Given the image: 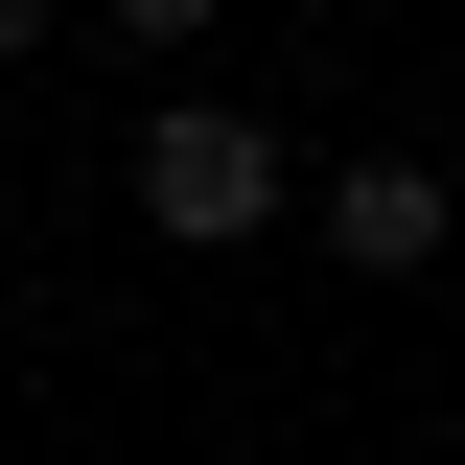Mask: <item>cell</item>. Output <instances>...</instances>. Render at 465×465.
Wrapping results in <instances>:
<instances>
[{
	"mask_svg": "<svg viewBox=\"0 0 465 465\" xmlns=\"http://www.w3.org/2000/svg\"><path fill=\"white\" fill-rule=\"evenodd\" d=\"M24 47H47V0H0V70H24Z\"/></svg>",
	"mask_w": 465,
	"mask_h": 465,
	"instance_id": "3957f363",
	"label": "cell"
},
{
	"mask_svg": "<svg viewBox=\"0 0 465 465\" xmlns=\"http://www.w3.org/2000/svg\"><path fill=\"white\" fill-rule=\"evenodd\" d=\"M280 210H302V140L280 116H232V94L140 116V232H163V256H232V232H280Z\"/></svg>",
	"mask_w": 465,
	"mask_h": 465,
	"instance_id": "6da1fadb",
	"label": "cell"
},
{
	"mask_svg": "<svg viewBox=\"0 0 465 465\" xmlns=\"http://www.w3.org/2000/svg\"><path fill=\"white\" fill-rule=\"evenodd\" d=\"M326 256L349 280H419V256H442V163H419V140H349L326 163Z\"/></svg>",
	"mask_w": 465,
	"mask_h": 465,
	"instance_id": "7a4b0ae2",
	"label": "cell"
}]
</instances>
